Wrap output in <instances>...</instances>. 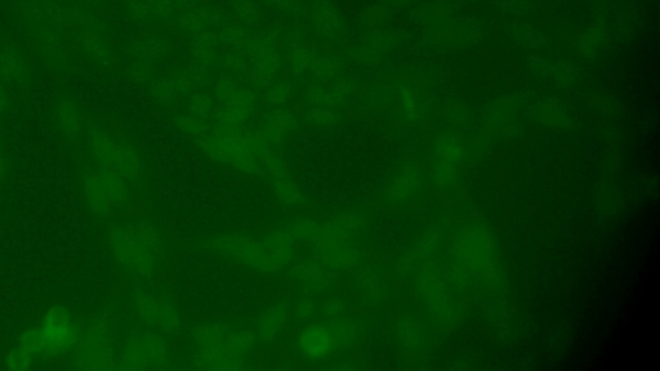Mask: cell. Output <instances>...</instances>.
<instances>
[{
    "label": "cell",
    "mask_w": 660,
    "mask_h": 371,
    "mask_svg": "<svg viewBox=\"0 0 660 371\" xmlns=\"http://www.w3.org/2000/svg\"><path fill=\"white\" fill-rule=\"evenodd\" d=\"M137 312L145 323L171 332L177 325V315L169 303L154 297L137 299Z\"/></svg>",
    "instance_id": "8"
},
{
    "label": "cell",
    "mask_w": 660,
    "mask_h": 371,
    "mask_svg": "<svg viewBox=\"0 0 660 371\" xmlns=\"http://www.w3.org/2000/svg\"><path fill=\"white\" fill-rule=\"evenodd\" d=\"M300 346L307 355L320 357L332 350L333 338L327 329L314 326L302 333Z\"/></svg>",
    "instance_id": "10"
},
{
    "label": "cell",
    "mask_w": 660,
    "mask_h": 371,
    "mask_svg": "<svg viewBox=\"0 0 660 371\" xmlns=\"http://www.w3.org/2000/svg\"><path fill=\"white\" fill-rule=\"evenodd\" d=\"M43 355V344L40 341L38 329L30 330L22 337L17 346L13 347L7 356L8 368L24 370L30 368L37 357Z\"/></svg>",
    "instance_id": "9"
},
{
    "label": "cell",
    "mask_w": 660,
    "mask_h": 371,
    "mask_svg": "<svg viewBox=\"0 0 660 371\" xmlns=\"http://www.w3.org/2000/svg\"><path fill=\"white\" fill-rule=\"evenodd\" d=\"M233 253L242 261L251 262L256 267H276L287 262L292 256V245L289 239L282 236H272L265 241L239 240L233 245Z\"/></svg>",
    "instance_id": "2"
},
{
    "label": "cell",
    "mask_w": 660,
    "mask_h": 371,
    "mask_svg": "<svg viewBox=\"0 0 660 371\" xmlns=\"http://www.w3.org/2000/svg\"><path fill=\"white\" fill-rule=\"evenodd\" d=\"M111 248L128 270L146 272L153 268L158 254V238L147 227H124L113 235Z\"/></svg>",
    "instance_id": "1"
},
{
    "label": "cell",
    "mask_w": 660,
    "mask_h": 371,
    "mask_svg": "<svg viewBox=\"0 0 660 371\" xmlns=\"http://www.w3.org/2000/svg\"><path fill=\"white\" fill-rule=\"evenodd\" d=\"M84 198L89 208L106 213L117 207L124 196V185L117 174L105 171L88 173L83 182Z\"/></svg>",
    "instance_id": "5"
},
{
    "label": "cell",
    "mask_w": 660,
    "mask_h": 371,
    "mask_svg": "<svg viewBox=\"0 0 660 371\" xmlns=\"http://www.w3.org/2000/svg\"><path fill=\"white\" fill-rule=\"evenodd\" d=\"M200 360L214 362H230L231 368L243 361L244 343L230 330L211 326L204 330L198 339Z\"/></svg>",
    "instance_id": "4"
},
{
    "label": "cell",
    "mask_w": 660,
    "mask_h": 371,
    "mask_svg": "<svg viewBox=\"0 0 660 371\" xmlns=\"http://www.w3.org/2000/svg\"><path fill=\"white\" fill-rule=\"evenodd\" d=\"M44 355L56 356L69 350L77 341L73 317L65 308L55 307L49 311L38 329Z\"/></svg>",
    "instance_id": "3"
},
{
    "label": "cell",
    "mask_w": 660,
    "mask_h": 371,
    "mask_svg": "<svg viewBox=\"0 0 660 371\" xmlns=\"http://www.w3.org/2000/svg\"><path fill=\"white\" fill-rule=\"evenodd\" d=\"M110 341L105 330H91L78 350L77 362L84 369H104L111 361Z\"/></svg>",
    "instance_id": "7"
},
{
    "label": "cell",
    "mask_w": 660,
    "mask_h": 371,
    "mask_svg": "<svg viewBox=\"0 0 660 371\" xmlns=\"http://www.w3.org/2000/svg\"><path fill=\"white\" fill-rule=\"evenodd\" d=\"M167 357V350L162 338L155 335H137L128 341L126 350L118 360L126 369H144L162 365Z\"/></svg>",
    "instance_id": "6"
}]
</instances>
